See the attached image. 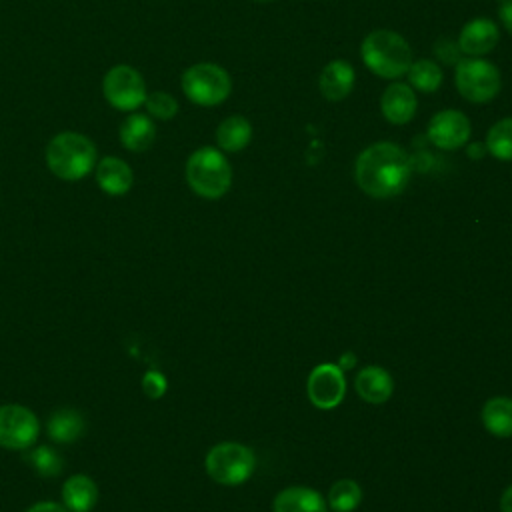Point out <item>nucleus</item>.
Segmentation results:
<instances>
[{"label": "nucleus", "mask_w": 512, "mask_h": 512, "mask_svg": "<svg viewBox=\"0 0 512 512\" xmlns=\"http://www.w3.org/2000/svg\"><path fill=\"white\" fill-rule=\"evenodd\" d=\"M412 162L408 154L392 142H376L364 148L354 164L358 188L372 198L398 196L410 182Z\"/></svg>", "instance_id": "1"}, {"label": "nucleus", "mask_w": 512, "mask_h": 512, "mask_svg": "<svg viewBox=\"0 0 512 512\" xmlns=\"http://www.w3.org/2000/svg\"><path fill=\"white\" fill-rule=\"evenodd\" d=\"M46 166L60 180H80L96 166V146L80 132H60L46 146Z\"/></svg>", "instance_id": "2"}, {"label": "nucleus", "mask_w": 512, "mask_h": 512, "mask_svg": "<svg viewBox=\"0 0 512 512\" xmlns=\"http://www.w3.org/2000/svg\"><path fill=\"white\" fill-rule=\"evenodd\" d=\"M362 62L380 78H400L412 64V50L408 42L392 30L370 32L360 46Z\"/></svg>", "instance_id": "3"}, {"label": "nucleus", "mask_w": 512, "mask_h": 512, "mask_svg": "<svg viewBox=\"0 0 512 512\" xmlns=\"http://www.w3.org/2000/svg\"><path fill=\"white\" fill-rule=\"evenodd\" d=\"M184 174L192 192L208 200L222 198L232 186L230 162L212 146L194 150L186 160Z\"/></svg>", "instance_id": "4"}, {"label": "nucleus", "mask_w": 512, "mask_h": 512, "mask_svg": "<svg viewBox=\"0 0 512 512\" xmlns=\"http://www.w3.org/2000/svg\"><path fill=\"white\" fill-rule=\"evenodd\" d=\"M180 86L184 96L198 106L222 104L232 92L230 74L214 62H198L186 68Z\"/></svg>", "instance_id": "5"}, {"label": "nucleus", "mask_w": 512, "mask_h": 512, "mask_svg": "<svg viewBox=\"0 0 512 512\" xmlns=\"http://www.w3.org/2000/svg\"><path fill=\"white\" fill-rule=\"evenodd\" d=\"M204 466L214 482L222 486H238L252 476L256 458L244 444L220 442L208 450Z\"/></svg>", "instance_id": "6"}, {"label": "nucleus", "mask_w": 512, "mask_h": 512, "mask_svg": "<svg viewBox=\"0 0 512 512\" xmlns=\"http://www.w3.org/2000/svg\"><path fill=\"white\" fill-rule=\"evenodd\" d=\"M454 84L462 98L482 104L496 98L502 88V76L492 62L468 56L456 64Z\"/></svg>", "instance_id": "7"}, {"label": "nucleus", "mask_w": 512, "mask_h": 512, "mask_svg": "<svg viewBox=\"0 0 512 512\" xmlns=\"http://www.w3.org/2000/svg\"><path fill=\"white\" fill-rule=\"evenodd\" d=\"M102 94L112 108L122 112L138 110L140 106H144V100L148 96L142 74L128 64L112 66L104 74Z\"/></svg>", "instance_id": "8"}, {"label": "nucleus", "mask_w": 512, "mask_h": 512, "mask_svg": "<svg viewBox=\"0 0 512 512\" xmlns=\"http://www.w3.org/2000/svg\"><path fill=\"white\" fill-rule=\"evenodd\" d=\"M40 434L36 414L22 404L0 406V446L8 450H28Z\"/></svg>", "instance_id": "9"}, {"label": "nucleus", "mask_w": 512, "mask_h": 512, "mask_svg": "<svg viewBox=\"0 0 512 512\" xmlns=\"http://www.w3.org/2000/svg\"><path fill=\"white\" fill-rule=\"evenodd\" d=\"M308 400L320 408L330 410L336 408L346 394V378L340 366L336 364H318L306 382Z\"/></svg>", "instance_id": "10"}, {"label": "nucleus", "mask_w": 512, "mask_h": 512, "mask_svg": "<svg viewBox=\"0 0 512 512\" xmlns=\"http://www.w3.org/2000/svg\"><path fill=\"white\" fill-rule=\"evenodd\" d=\"M470 120L460 110H440L428 122V138L442 150H456L470 140Z\"/></svg>", "instance_id": "11"}, {"label": "nucleus", "mask_w": 512, "mask_h": 512, "mask_svg": "<svg viewBox=\"0 0 512 512\" xmlns=\"http://www.w3.org/2000/svg\"><path fill=\"white\" fill-rule=\"evenodd\" d=\"M418 108L416 94L410 84L404 82H392L386 86L382 98H380V110L384 118L390 124H406L414 118Z\"/></svg>", "instance_id": "12"}, {"label": "nucleus", "mask_w": 512, "mask_h": 512, "mask_svg": "<svg viewBox=\"0 0 512 512\" xmlns=\"http://www.w3.org/2000/svg\"><path fill=\"white\" fill-rule=\"evenodd\" d=\"M500 32L498 26L488 18H474L464 24L458 36V48L466 56H484L498 44Z\"/></svg>", "instance_id": "13"}, {"label": "nucleus", "mask_w": 512, "mask_h": 512, "mask_svg": "<svg viewBox=\"0 0 512 512\" xmlns=\"http://www.w3.org/2000/svg\"><path fill=\"white\" fill-rule=\"evenodd\" d=\"M96 182L102 192L110 196H122L132 188L134 174L128 162L118 156H104L96 162Z\"/></svg>", "instance_id": "14"}, {"label": "nucleus", "mask_w": 512, "mask_h": 512, "mask_svg": "<svg viewBox=\"0 0 512 512\" xmlns=\"http://www.w3.org/2000/svg\"><path fill=\"white\" fill-rule=\"evenodd\" d=\"M354 78H356V74H354V68L350 62L332 60L322 68L318 86L326 100L338 102V100H344L352 92Z\"/></svg>", "instance_id": "15"}, {"label": "nucleus", "mask_w": 512, "mask_h": 512, "mask_svg": "<svg viewBox=\"0 0 512 512\" xmlns=\"http://www.w3.org/2000/svg\"><path fill=\"white\" fill-rule=\"evenodd\" d=\"M272 508L274 512H328V502L314 488L288 486L276 494Z\"/></svg>", "instance_id": "16"}, {"label": "nucleus", "mask_w": 512, "mask_h": 512, "mask_svg": "<svg viewBox=\"0 0 512 512\" xmlns=\"http://www.w3.org/2000/svg\"><path fill=\"white\" fill-rule=\"evenodd\" d=\"M358 396L370 404H384L394 392V380L388 370L380 366H366L354 380Z\"/></svg>", "instance_id": "17"}, {"label": "nucleus", "mask_w": 512, "mask_h": 512, "mask_svg": "<svg viewBox=\"0 0 512 512\" xmlns=\"http://www.w3.org/2000/svg\"><path fill=\"white\" fill-rule=\"evenodd\" d=\"M156 138V126L148 114L132 112L120 124V142L130 152H144Z\"/></svg>", "instance_id": "18"}, {"label": "nucleus", "mask_w": 512, "mask_h": 512, "mask_svg": "<svg viewBox=\"0 0 512 512\" xmlns=\"http://www.w3.org/2000/svg\"><path fill=\"white\" fill-rule=\"evenodd\" d=\"M98 500V486L86 474H72L62 486V502L70 512H90Z\"/></svg>", "instance_id": "19"}, {"label": "nucleus", "mask_w": 512, "mask_h": 512, "mask_svg": "<svg viewBox=\"0 0 512 512\" xmlns=\"http://www.w3.org/2000/svg\"><path fill=\"white\" fill-rule=\"evenodd\" d=\"M252 140V124L244 116H228L216 128V144L226 152H240Z\"/></svg>", "instance_id": "20"}, {"label": "nucleus", "mask_w": 512, "mask_h": 512, "mask_svg": "<svg viewBox=\"0 0 512 512\" xmlns=\"http://www.w3.org/2000/svg\"><path fill=\"white\" fill-rule=\"evenodd\" d=\"M46 432L54 442L70 444L84 432V418L74 408H58L50 414Z\"/></svg>", "instance_id": "21"}, {"label": "nucleus", "mask_w": 512, "mask_h": 512, "mask_svg": "<svg viewBox=\"0 0 512 512\" xmlns=\"http://www.w3.org/2000/svg\"><path fill=\"white\" fill-rule=\"evenodd\" d=\"M482 424L490 434L498 438H510L512 436V398L508 396L490 398L482 408Z\"/></svg>", "instance_id": "22"}, {"label": "nucleus", "mask_w": 512, "mask_h": 512, "mask_svg": "<svg viewBox=\"0 0 512 512\" xmlns=\"http://www.w3.org/2000/svg\"><path fill=\"white\" fill-rule=\"evenodd\" d=\"M406 74H408L410 86L420 92H434L442 84V70H440L438 62H434L430 58L412 62Z\"/></svg>", "instance_id": "23"}, {"label": "nucleus", "mask_w": 512, "mask_h": 512, "mask_svg": "<svg viewBox=\"0 0 512 512\" xmlns=\"http://www.w3.org/2000/svg\"><path fill=\"white\" fill-rule=\"evenodd\" d=\"M362 502V488L350 478H342L332 484L328 492V506L334 512H352Z\"/></svg>", "instance_id": "24"}, {"label": "nucleus", "mask_w": 512, "mask_h": 512, "mask_svg": "<svg viewBox=\"0 0 512 512\" xmlns=\"http://www.w3.org/2000/svg\"><path fill=\"white\" fill-rule=\"evenodd\" d=\"M486 150L498 160H512V118H502L488 130Z\"/></svg>", "instance_id": "25"}, {"label": "nucleus", "mask_w": 512, "mask_h": 512, "mask_svg": "<svg viewBox=\"0 0 512 512\" xmlns=\"http://www.w3.org/2000/svg\"><path fill=\"white\" fill-rule=\"evenodd\" d=\"M24 460L40 474V476H58L64 462L60 454L50 446H36L24 454Z\"/></svg>", "instance_id": "26"}, {"label": "nucleus", "mask_w": 512, "mask_h": 512, "mask_svg": "<svg viewBox=\"0 0 512 512\" xmlns=\"http://www.w3.org/2000/svg\"><path fill=\"white\" fill-rule=\"evenodd\" d=\"M144 108L148 112V116L158 118V120H170L176 116L178 112V102L170 92L164 90H156L152 94L146 96L144 100Z\"/></svg>", "instance_id": "27"}, {"label": "nucleus", "mask_w": 512, "mask_h": 512, "mask_svg": "<svg viewBox=\"0 0 512 512\" xmlns=\"http://www.w3.org/2000/svg\"><path fill=\"white\" fill-rule=\"evenodd\" d=\"M142 388L150 398H160L166 392V378L160 372L150 370L142 378Z\"/></svg>", "instance_id": "28"}, {"label": "nucleus", "mask_w": 512, "mask_h": 512, "mask_svg": "<svg viewBox=\"0 0 512 512\" xmlns=\"http://www.w3.org/2000/svg\"><path fill=\"white\" fill-rule=\"evenodd\" d=\"M26 512H70L64 504L58 502H36L34 506H30Z\"/></svg>", "instance_id": "29"}, {"label": "nucleus", "mask_w": 512, "mask_h": 512, "mask_svg": "<svg viewBox=\"0 0 512 512\" xmlns=\"http://www.w3.org/2000/svg\"><path fill=\"white\" fill-rule=\"evenodd\" d=\"M498 16H500V20H502L504 28L512 34V0H504V2L500 4V8H498Z\"/></svg>", "instance_id": "30"}, {"label": "nucleus", "mask_w": 512, "mask_h": 512, "mask_svg": "<svg viewBox=\"0 0 512 512\" xmlns=\"http://www.w3.org/2000/svg\"><path fill=\"white\" fill-rule=\"evenodd\" d=\"M500 510H502V512H512V484L502 492Z\"/></svg>", "instance_id": "31"}, {"label": "nucleus", "mask_w": 512, "mask_h": 512, "mask_svg": "<svg viewBox=\"0 0 512 512\" xmlns=\"http://www.w3.org/2000/svg\"><path fill=\"white\" fill-rule=\"evenodd\" d=\"M478 150H480V144H472V146L468 148V154H470V156H480Z\"/></svg>", "instance_id": "32"}, {"label": "nucleus", "mask_w": 512, "mask_h": 512, "mask_svg": "<svg viewBox=\"0 0 512 512\" xmlns=\"http://www.w3.org/2000/svg\"><path fill=\"white\" fill-rule=\"evenodd\" d=\"M256 2H268V0H256Z\"/></svg>", "instance_id": "33"}]
</instances>
